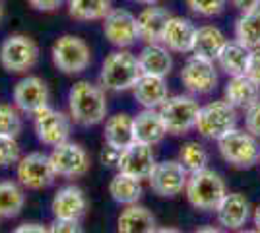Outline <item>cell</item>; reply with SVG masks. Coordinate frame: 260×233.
<instances>
[{"instance_id":"obj_16","label":"cell","mask_w":260,"mask_h":233,"mask_svg":"<svg viewBox=\"0 0 260 233\" xmlns=\"http://www.w3.org/2000/svg\"><path fill=\"white\" fill-rule=\"evenodd\" d=\"M155 154H153V146L140 144V142H134L128 148L120 150V157L117 169L124 175L136 179H148L152 175L153 167H155Z\"/></svg>"},{"instance_id":"obj_39","label":"cell","mask_w":260,"mask_h":233,"mask_svg":"<svg viewBox=\"0 0 260 233\" xmlns=\"http://www.w3.org/2000/svg\"><path fill=\"white\" fill-rule=\"evenodd\" d=\"M247 76L252 78L256 84H260V47L250 51L249 66H247Z\"/></svg>"},{"instance_id":"obj_34","label":"cell","mask_w":260,"mask_h":233,"mask_svg":"<svg viewBox=\"0 0 260 233\" xmlns=\"http://www.w3.org/2000/svg\"><path fill=\"white\" fill-rule=\"evenodd\" d=\"M23 122L20 117V109L16 105L8 103H0V136H8V138H18V134L22 132Z\"/></svg>"},{"instance_id":"obj_21","label":"cell","mask_w":260,"mask_h":233,"mask_svg":"<svg viewBox=\"0 0 260 233\" xmlns=\"http://www.w3.org/2000/svg\"><path fill=\"white\" fill-rule=\"evenodd\" d=\"M223 99L235 109L247 111L250 105H254L260 99V84H256L247 74L229 76L225 89H223Z\"/></svg>"},{"instance_id":"obj_25","label":"cell","mask_w":260,"mask_h":233,"mask_svg":"<svg viewBox=\"0 0 260 233\" xmlns=\"http://www.w3.org/2000/svg\"><path fill=\"white\" fill-rule=\"evenodd\" d=\"M117 231L119 233H155L157 231V220L146 206L130 204L120 212L117 220Z\"/></svg>"},{"instance_id":"obj_6","label":"cell","mask_w":260,"mask_h":233,"mask_svg":"<svg viewBox=\"0 0 260 233\" xmlns=\"http://www.w3.org/2000/svg\"><path fill=\"white\" fill-rule=\"evenodd\" d=\"M39 60V47L29 35H8L0 45V64L10 74H25Z\"/></svg>"},{"instance_id":"obj_41","label":"cell","mask_w":260,"mask_h":233,"mask_svg":"<svg viewBox=\"0 0 260 233\" xmlns=\"http://www.w3.org/2000/svg\"><path fill=\"white\" fill-rule=\"evenodd\" d=\"M119 157H120V150L113 148V146L105 144V148L101 150V163L107 167H117L119 163Z\"/></svg>"},{"instance_id":"obj_10","label":"cell","mask_w":260,"mask_h":233,"mask_svg":"<svg viewBox=\"0 0 260 233\" xmlns=\"http://www.w3.org/2000/svg\"><path fill=\"white\" fill-rule=\"evenodd\" d=\"M33 128L41 144L54 148L68 140L72 130V119L70 115L56 111L51 105H45L43 109L33 115Z\"/></svg>"},{"instance_id":"obj_33","label":"cell","mask_w":260,"mask_h":233,"mask_svg":"<svg viewBox=\"0 0 260 233\" xmlns=\"http://www.w3.org/2000/svg\"><path fill=\"white\" fill-rule=\"evenodd\" d=\"M179 161L183 163V167L188 173H194L200 169H206L208 167V152L206 148L198 142H186L181 146V152H179Z\"/></svg>"},{"instance_id":"obj_17","label":"cell","mask_w":260,"mask_h":233,"mask_svg":"<svg viewBox=\"0 0 260 233\" xmlns=\"http://www.w3.org/2000/svg\"><path fill=\"white\" fill-rule=\"evenodd\" d=\"M196 25L188 18L183 16H171L165 25L161 43L171 51L179 55H188L194 49Z\"/></svg>"},{"instance_id":"obj_47","label":"cell","mask_w":260,"mask_h":233,"mask_svg":"<svg viewBox=\"0 0 260 233\" xmlns=\"http://www.w3.org/2000/svg\"><path fill=\"white\" fill-rule=\"evenodd\" d=\"M155 233H181L179 229H173V227H163V229H157Z\"/></svg>"},{"instance_id":"obj_23","label":"cell","mask_w":260,"mask_h":233,"mask_svg":"<svg viewBox=\"0 0 260 233\" xmlns=\"http://www.w3.org/2000/svg\"><path fill=\"white\" fill-rule=\"evenodd\" d=\"M132 95L144 109H159L169 97V88L165 78L142 74L132 88Z\"/></svg>"},{"instance_id":"obj_1","label":"cell","mask_w":260,"mask_h":233,"mask_svg":"<svg viewBox=\"0 0 260 233\" xmlns=\"http://www.w3.org/2000/svg\"><path fill=\"white\" fill-rule=\"evenodd\" d=\"M68 115L80 126H95L107 117V95L99 84L76 82L68 91Z\"/></svg>"},{"instance_id":"obj_31","label":"cell","mask_w":260,"mask_h":233,"mask_svg":"<svg viewBox=\"0 0 260 233\" xmlns=\"http://www.w3.org/2000/svg\"><path fill=\"white\" fill-rule=\"evenodd\" d=\"M113 8V0H68V14L78 22L103 20Z\"/></svg>"},{"instance_id":"obj_9","label":"cell","mask_w":260,"mask_h":233,"mask_svg":"<svg viewBox=\"0 0 260 233\" xmlns=\"http://www.w3.org/2000/svg\"><path fill=\"white\" fill-rule=\"evenodd\" d=\"M16 165H18L16 169L18 183L27 190H43L51 187L56 179L51 157L41 152H31V154L23 155Z\"/></svg>"},{"instance_id":"obj_8","label":"cell","mask_w":260,"mask_h":233,"mask_svg":"<svg viewBox=\"0 0 260 233\" xmlns=\"http://www.w3.org/2000/svg\"><path fill=\"white\" fill-rule=\"evenodd\" d=\"M200 103L192 95H173L159 107V113L169 134H186L196 128Z\"/></svg>"},{"instance_id":"obj_11","label":"cell","mask_w":260,"mask_h":233,"mask_svg":"<svg viewBox=\"0 0 260 233\" xmlns=\"http://www.w3.org/2000/svg\"><path fill=\"white\" fill-rule=\"evenodd\" d=\"M49 157H51V163H53L56 177H84L89 171V165H91L86 148L82 144H78V142H70V140L54 146Z\"/></svg>"},{"instance_id":"obj_49","label":"cell","mask_w":260,"mask_h":233,"mask_svg":"<svg viewBox=\"0 0 260 233\" xmlns=\"http://www.w3.org/2000/svg\"><path fill=\"white\" fill-rule=\"evenodd\" d=\"M2 18H4V6H2V0H0V22H2Z\"/></svg>"},{"instance_id":"obj_14","label":"cell","mask_w":260,"mask_h":233,"mask_svg":"<svg viewBox=\"0 0 260 233\" xmlns=\"http://www.w3.org/2000/svg\"><path fill=\"white\" fill-rule=\"evenodd\" d=\"M103 22V35L111 45L119 49H128L138 39V25L136 16L126 8H111Z\"/></svg>"},{"instance_id":"obj_19","label":"cell","mask_w":260,"mask_h":233,"mask_svg":"<svg viewBox=\"0 0 260 233\" xmlns=\"http://www.w3.org/2000/svg\"><path fill=\"white\" fill-rule=\"evenodd\" d=\"M217 222L225 229L237 231L241 229L250 216V202L241 192H228L216 208Z\"/></svg>"},{"instance_id":"obj_48","label":"cell","mask_w":260,"mask_h":233,"mask_svg":"<svg viewBox=\"0 0 260 233\" xmlns=\"http://www.w3.org/2000/svg\"><path fill=\"white\" fill-rule=\"evenodd\" d=\"M237 233H260L258 229H237Z\"/></svg>"},{"instance_id":"obj_43","label":"cell","mask_w":260,"mask_h":233,"mask_svg":"<svg viewBox=\"0 0 260 233\" xmlns=\"http://www.w3.org/2000/svg\"><path fill=\"white\" fill-rule=\"evenodd\" d=\"M231 4L239 12H249L254 10V8H260V0H231Z\"/></svg>"},{"instance_id":"obj_12","label":"cell","mask_w":260,"mask_h":233,"mask_svg":"<svg viewBox=\"0 0 260 233\" xmlns=\"http://www.w3.org/2000/svg\"><path fill=\"white\" fill-rule=\"evenodd\" d=\"M181 82L190 93L208 95L217 86L216 60L192 55L181 68Z\"/></svg>"},{"instance_id":"obj_30","label":"cell","mask_w":260,"mask_h":233,"mask_svg":"<svg viewBox=\"0 0 260 233\" xmlns=\"http://www.w3.org/2000/svg\"><path fill=\"white\" fill-rule=\"evenodd\" d=\"M235 41L245 45L247 49L260 47V8L249 12H241L235 22Z\"/></svg>"},{"instance_id":"obj_4","label":"cell","mask_w":260,"mask_h":233,"mask_svg":"<svg viewBox=\"0 0 260 233\" xmlns=\"http://www.w3.org/2000/svg\"><path fill=\"white\" fill-rule=\"evenodd\" d=\"M217 150L229 165L249 169L260 161V144L249 130H229L217 140Z\"/></svg>"},{"instance_id":"obj_22","label":"cell","mask_w":260,"mask_h":233,"mask_svg":"<svg viewBox=\"0 0 260 233\" xmlns=\"http://www.w3.org/2000/svg\"><path fill=\"white\" fill-rule=\"evenodd\" d=\"M167 128L159 109H142L134 117V140L140 144L155 146L163 142L167 136Z\"/></svg>"},{"instance_id":"obj_32","label":"cell","mask_w":260,"mask_h":233,"mask_svg":"<svg viewBox=\"0 0 260 233\" xmlns=\"http://www.w3.org/2000/svg\"><path fill=\"white\" fill-rule=\"evenodd\" d=\"M25 206V192L20 183L0 181V218H16Z\"/></svg>"},{"instance_id":"obj_45","label":"cell","mask_w":260,"mask_h":233,"mask_svg":"<svg viewBox=\"0 0 260 233\" xmlns=\"http://www.w3.org/2000/svg\"><path fill=\"white\" fill-rule=\"evenodd\" d=\"M254 225H256V229L260 231V204L256 206V210H254Z\"/></svg>"},{"instance_id":"obj_24","label":"cell","mask_w":260,"mask_h":233,"mask_svg":"<svg viewBox=\"0 0 260 233\" xmlns=\"http://www.w3.org/2000/svg\"><path fill=\"white\" fill-rule=\"evenodd\" d=\"M138 64L142 74L165 78L173 70V56L163 43H146L138 53Z\"/></svg>"},{"instance_id":"obj_27","label":"cell","mask_w":260,"mask_h":233,"mask_svg":"<svg viewBox=\"0 0 260 233\" xmlns=\"http://www.w3.org/2000/svg\"><path fill=\"white\" fill-rule=\"evenodd\" d=\"M225 43H228V37L217 25H212V23L200 25V27H196L192 55L216 60L217 55L221 53V49L225 47Z\"/></svg>"},{"instance_id":"obj_7","label":"cell","mask_w":260,"mask_h":233,"mask_svg":"<svg viewBox=\"0 0 260 233\" xmlns=\"http://www.w3.org/2000/svg\"><path fill=\"white\" fill-rule=\"evenodd\" d=\"M235 124H237V109L229 105L225 99H217L200 107L196 119V130L204 138L217 142L223 134L233 130Z\"/></svg>"},{"instance_id":"obj_40","label":"cell","mask_w":260,"mask_h":233,"mask_svg":"<svg viewBox=\"0 0 260 233\" xmlns=\"http://www.w3.org/2000/svg\"><path fill=\"white\" fill-rule=\"evenodd\" d=\"M64 0H27V4L37 12H54L62 6Z\"/></svg>"},{"instance_id":"obj_42","label":"cell","mask_w":260,"mask_h":233,"mask_svg":"<svg viewBox=\"0 0 260 233\" xmlns=\"http://www.w3.org/2000/svg\"><path fill=\"white\" fill-rule=\"evenodd\" d=\"M12 233H51L47 225H41V223H22L18 225Z\"/></svg>"},{"instance_id":"obj_2","label":"cell","mask_w":260,"mask_h":233,"mask_svg":"<svg viewBox=\"0 0 260 233\" xmlns=\"http://www.w3.org/2000/svg\"><path fill=\"white\" fill-rule=\"evenodd\" d=\"M140 76L142 70L138 64V55L130 53L128 49H119L109 53L107 58L103 60L99 72V86L105 91L119 93L134 88Z\"/></svg>"},{"instance_id":"obj_37","label":"cell","mask_w":260,"mask_h":233,"mask_svg":"<svg viewBox=\"0 0 260 233\" xmlns=\"http://www.w3.org/2000/svg\"><path fill=\"white\" fill-rule=\"evenodd\" d=\"M245 126L252 136L260 138V99L245 111Z\"/></svg>"},{"instance_id":"obj_15","label":"cell","mask_w":260,"mask_h":233,"mask_svg":"<svg viewBox=\"0 0 260 233\" xmlns=\"http://www.w3.org/2000/svg\"><path fill=\"white\" fill-rule=\"evenodd\" d=\"M49 86L43 78L25 76L14 86V105L22 113L35 115L45 105H49Z\"/></svg>"},{"instance_id":"obj_46","label":"cell","mask_w":260,"mask_h":233,"mask_svg":"<svg viewBox=\"0 0 260 233\" xmlns=\"http://www.w3.org/2000/svg\"><path fill=\"white\" fill-rule=\"evenodd\" d=\"M132 2H136V4H142V6H152V4H157L159 0H132Z\"/></svg>"},{"instance_id":"obj_26","label":"cell","mask_w":260,"mask_h":233,"mask_svg":"<svg viewBox=\"0 0 260 233\" xmlns=\"http://www.w3.org/2000/svg\"><path fill=\"white\" fill-rule=\"evenodd\" d=\"M105 144L113 146L117 150H124L130 144H134V117L128 113H117L105 121V130H103Z\"/></svg>"},{"instance_id":"obj_3","label":"cell","mask_w":260,"mask_h":233,"mask_svg":"<svg viewBox=\"0 0 260 233\" xmlns=\"http://www.w3.org/2000/svg\"><path fill=\"white\" fill-rule=\"evenodd\" d=\"M184 192L196 210H216L221 198L228 194V187L219 173L206 167L194 173H188Z\"/></svg>"},{"instance_id":"obj_29","label":"cell","mask_w":260,"mask_h":233,"mask_svg":"<svg viewBox=\"0 0 260 233\" xmlns=\"http://www.w3.org/2000/svg\"><path fill=\"white\" fill-rule=\"evenodd\" d=\"M142 181L136 177H130L124 173H117L109 183V194L111 198L119 204L130 206V204H138L142 198Z\"/></svg>"},{"instance_id":"obj_35","label":"cell","mask_w":260,"mask_h":233,"mask_svg":"<svg viewBox=\"0 0 260 233\" xmlns=\"http://www.w3.org/2000/svg\"><path fill=\"white\" fill-rule=\"evenodd\" d=\"M186 6L200 18H216L225 10L228 0H186Z\"/></svg>"},{"instance_id":"obj_5","label":"cell","mask_w":260,"mask_h":233,"mask_svg":"<svg viewBox=\"0 0 260 233\" xmlns=\"http://www.w3.org/2000/svg\"><path fill=\"white\" fill-rule=\"evenodd\" d=\"M53 64L62 74H82L91 64V49L78 35H60L53 45Z\"/></svg>"},{"instance_id":"obj_36","label":"cell","mask_w":260,"mask_h":233,"mask_svg":"<svg viewBox=\"0 0 260 233\" xmlns=\"http://www.w3.org/2000/svg\"><path fill=\"white\" fill-rule=\"evenodd\" d=\"M20 161V144L16 138L0 136V167H10Z\"/></svg>"},{"instance_id":"obj_28","label":"cell","mask_w":260,"mask_h":233,"mask_svg":"<svg viewBox=\"0 0 260 233\" xmlns=\"http://www.w3.org/2000/svg\"><path fill=\"white\" fill-rule=\"evenodd\" d=\"M249 58L250 49H247L245 45H241L239 41L233 39V41L225 43V47L221 49V53L217 55L216 62L228 76H241V74H247Z\"/></svg>"},{"instance_id":"obj_44","label":"cell","mask_w":260,"mask_h":233,"mask_svg":"<svg viewBox=\"0 0 260 233\" xmlns=\"http://www.w3.org/2000/svg\"><path fill=\"white\" fill-rule=\"evenodd\" d=\"M194 233H225V231H221V229H217V227H200V229H196Z\"/></svg>"},{"instance_id":"obj_18","label":"cell","mask_w":260,"mask_h":233,"mask_svg":"<svg viewBox=\"0 0 260 233\" xmlns=\"http://www.w3.org/2000/svg\"><path fill=\"white\" fill-rule=\"evenodd\" d=\"M51 210L56 220H82L87 210V198L84 190L76 185H66L56 190Z\"/></svg>"},{"instance_id":"obj_20","label":"cell","mask_w":260,"mask_h":233,"mask_svg":"<svg viewBox=\"0 0 260 233\" xmlns=\"http://www.w3.org/2000/svg\"><path fill=\"white\" fill-rule=\"evenodd\" d=\"M173 14L163 8L159 4H152L142 8V12L136 16V25H138V39L144 43H161L165 25Z\"/></svg>"},{"instance_id":"obj_38","label":"cell","mask_w":260,"mask_h":233,"mask_svg":"<svg viewBox=\"0 0 260 233\" xmlns=\"http://www.w3.org/2000/svg\"><path fill=\"white\" fill-rule=\"evenodd\" d=\"M51 233H84L82 225H80V220H56L51 223L49 227Z\"/></svg>"},{"instance_id":"obj_13","label":"cell","mask_w":260,"mask_h":233,"mask_svg":"<svg viewBox=\"0 0 260 233\" xmlns=\"http://www.w3.org/2000/svg\"><path fill=\"white\" fill-rule=\"evenodd\" d=\"M150 189L163 198H173L181 194L188 181V171L183 167L179 159H169V161H159L153 167L152 175L148 177Z\"/></svg>"}]
</instances>
